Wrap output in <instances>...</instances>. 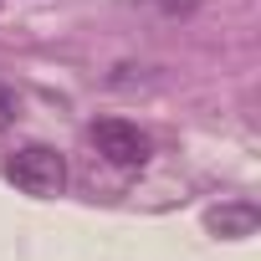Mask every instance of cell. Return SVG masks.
I'll use <instances>...</instances> for the list:
<instances>
[{
    "label": "cell",
    "instance_id": "cell-4",
    "mask_svg": "<svg viewBox=\"0 0 261 261\" xmlns=\"http://www.w3.org/2000/svg\"><path fill=\"white\" fill-rule=\"evenodd\" d=\"M11 118H16V97L0 87V128H11Z\"/></svg>",
    "mask_w": 261,
    "mask_h": 261
},
{
    "label": "cell",
    "instance_id": "cell-2",
    "mask_svg": "<svg viewBox=\"0 0 261 261\" xmlns=\"http://www.w3.org/2000/svg\"><path fill=\"white\" fill-rule=\"evenodd\" d=\"M92 144L108 164L118 169H144L149 164V139L139 134L134 123H123V118H97L92 123Z\"/></svg>",
    "mask_w": 261,
    "mask_h": 261
},
{
    "label": "cell",
    "instance_id": "cell-1",
    "mask_svg": "<svg viewBox=\"0 0 261 261\" xmlns=\"http://www.w3.org/2000/svg\"><path fill=\"white\" fill-rule=\"evenodd\" d=\"M6 179H11L16 190L36 195V200H51V195L67 190V159H62L57 149H46V144H26L21 154H11Z\"/></svg>",
    "mask_w": 261,
    "mask_h": 261
},
{
    "label": "cell",
    "instance_id": "cell-3",
    "mask_svg": "<svg viewBox=\"0 0 261 261\" xmlns=\"http://www.w3.org/2000/svg\"><path fill=\"white\" fill-rule=\"evenodd\" d=\"M256 205H220V210H210V230L215 236H225V241H241V236H251L256 230Z\"/></svg>",
    "mask_w": 261,
    "mask_h": 261
}]
</instances>
